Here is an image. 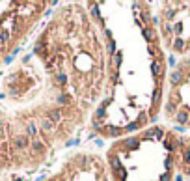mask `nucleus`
Instances as JSON below:
<instances>
[]
</instances>
